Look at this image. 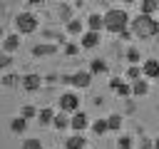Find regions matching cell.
Listing matches in <instances>:
<instances>
[{"label":"cell","instance_id":"cell-1","mask_svg":"<svg viewBox=\"0 0 159 149\" xmlns=\"http://www.w3.org/2000/svg\"><path fill=\"white\" fill-rule=\"evenodd\" d=\"M129 20H132V17H129L124 10H119V7H112V10L104 15V30H109V32L119 35L122 30H127Z\"/></svg>","mask_w":159,"mask_h":149},{"label":"cell","instance_id":"cell-2","mask_svg":"<svg viewBox=\"0 0 159 149\" xmlns=\"http://www.w3.org/2000/svg\"><path fill=\"white\" fill-rule=\"evenodd\" d=\"M132 22V32L137 35V37H152L154 35V27H157V20H152V15H147V12H139L134 20H129Z\"/></svg>","mask_w":159,"mask_h":149},{"label":"cell","instance_id":"cell-3","mask_svg":"<svg viewBox=\"0 0 159 149\" xmlns=\"http://www.w3.org/2000/svg\"><path fill=\"white\" fill-rule=\"evenodd\" d=\"M15 27H17L20 35H30V32L37 30V17H35L32 12H20V15L15 17Z\"/></svg>","mask_w":159,"mask_h":149},{"label":"cell","instance_id":"cell-4","mask_svg":"<svg viewBox=\"0 0 159 149\" xmlns=\"http://www.w3.org/2000/svg\"><path fill=\"white\" fill-rule=\"evenodd\" d=\"M62 82L65 84H75V87H80V89H84V87H89V82H92V72H75V74H65L62 77Z\"/></svg>","mask_w":159,"mask_h":149},{"label":"cell","instance_id":"cell-5","mask_svg":"<svg viewBox=\"0 0 159 149\" xmlns=\"http://www.w3.org/2000/svg\"><path fill=\"white\" fill-rule=\"evenodd\" d=\"M57 104H60V109H62V112H67V114H70V112H77V109H80V97H77L75 92H65V94L60 97V102H57Z\"/></svg>","mask_w":159,"mask_h":149},{"label":"cell","instance_id":"cell-6","mask_svg":"<svg viewBox=\"0 0 159 149\" xmlns=\"http://www.w3.org/2000/svg\"><path fill=\"white\" fill-rule=\"evenodd\" d=\"M70 127L75 129V132H82V129H87L89 127V117L84 114V112H72V117H70Z\"/></svg>","mask_w":159,"mask_h":149},{"label":"cell","instance_id":"cell-7","mask_svg":"<svg viewBox=\"0 0 159 149\" xmlns=\"http://www.w3.org/2000/svg\"><path fill=\"white\" fill-rule=\"evenodd\" d=\"M142 74L149 77V79H157V77H159V60H144Z\"/></svg>","mask_w":159,"mask_h":149},{"label":"cell","instance_id":"cell-8","mask_svg":"<svg viewBox=\"0 0 159 149\" xmlns=\"http://www.w3.org/2000/svg\"><path fill=\"white\" fill-rule=\"evenodd\" d=\"M22 87H25L27 92H37V89L42 87V77H40V74H25V77H22Z\"/></svg>","mask_w":159,"mask_h":149},{"label":"cell","instance_id":"cell-9","mask_svg":"<svg viewBox=\"0 0 159 149\" xmlns=\"http://www.w3.org/2000/svg\"><path fill=\"white\" fill-rule=\"evenodd\" d=\"M97 45H99V32H97V30H87V32H82V47L92 50V47H97Z\"/></svg>","mask_w":159,"mask_h":149},{"label":"cell","instance_id":"cell-10","mask_svg":"<svg viewBox=\"0 0 159 149\" xmlns=\"http://www.w3.org/2000/svg\"><path fill=\"white\" fill-rule=\"evenodd\" d=\"M84 144H87V139H84L80 132L65 139V149H84Z\"/></svg>","mask_w":159,"mask_h":149},{"label":"cell","instance_id":"cell-11","mask_svg":"<svg viewBox=\"0 0 159 149\" xmlns=\"http://www.w3.org/2000/svg\"><path fill=\"white\" fill-rule=\"evenodd\" d=\"M147 92H149V82L147 79H139V77L132 79V94L134 97H144Z\"/></svg>","mask_w":159,"mask_h":149},{"label":"cell","instance_id":"cell-12","mask_svg":"<svg viewBox=\"0 0 159 149\" xmlns=\"http://www.w3.org/2000/svg\"><path fill=\"white\" fill-rule=\"evenodd\" d=\"M20 47V35H5L2 37V50L5 52H15Z\"/></svg>","mask_w":159,"mask_h":149},{"label":"cell","instance_id":"cell-13","mask_svg":"<svg viewBox=\"0 0 159 149\" xmlns=\"http://www.w3.org/2000/svg\"><path fill=\"white\" fill-rule=\"evenodd\" d=\"M55 52H57V47L50 45V42H45V45H35V47H32V55H35V57H47V55H55Z\"/></svg>","mask_w":159,"mask_h":149},{"label":"cell","instance_id":"cell-14","mask_svg":"<svg viewBox=\"0 0 159 149\" xmlns=\"http://www.w3.org/2000/svg\"><path fill=\"white\" fill-rule=\"evenodd\" d=\"M25 129H27V119H25L22 114L10 122V132H12V134H25Z\"/></svg>","mask_w":159,"mask_h":149},{"label":"cell","instance_id":"cell-15","mask_svg":"<svg viewBox=\"0 0 159 149\" xmlns=\"http://www.w3.org/2000/svg\"><path fill=\"white\" fill-rule=\"evenodd\" d=\"M87 27H89V30H97V32H99V30L104 27V15H97V12H92V15L87 17Z\"/></svg>","mask_w":159,"mask_h":149},{"label":"cell","instance_id":"cell-16","mask_svg":"<svg viewBox=\"0 0 159 149\" xmlns=\"http://www.w3.org/2000/svg\"><path fill=\"white\" fill-rule=\"evenodd\" d=\"M52 127H55V129H67V127H70V117H67V112L55 114V117H52Z\"/></svg>","mask_w":159,"mask_h":149},{"label":"cell","instance_id":"cell-17","mask_svg":"<svg viewBox=\"0 0 159 149\" xmlns=\"http://www.w3.org/2000/svg\"><path fill=\"white\" fill-rule=\"evenodd\" d=\"M157 10H159V2H157V0H142V2H139V12L154 15Z\"/></svg>","mask_w":159,"mask_h":149},{"label":"cell","instance_id":"cell-18","mask_svg":"<svg viewBox=\"0 0 159 149\" xmlns=\"http://www.w3.org/2000/svg\"><path fill=\"white\" fill-rule=\"evenodd\" d=\"M52 117H55V112H52L50 107H45V109H40V112H37L40 124H52Z\"/></svg>","mask_w":159,"mask_h":149},{"label":"cell","instance_id":"cell-19","mask_svg":"<svg viewBox=\"0 0 159 149\" xmlns=\"http://www.w3.org/2000/svg\"><path fill=\"white\" fill-rule=\"evenodd\" d=\"M89 72H92V74H102V72H107V62H104V60H92Z\"/></svg>","mask_w":159,"mask_h":149},{"label":"cell","instance_id":"cell-20","mask_svg":"<svg viewBox=\"0 0 159 149\" xmlns=\"http://www.w3.org/2000/svg\"><path fill=\"white\" fill-rule=\"evenodd\" d=\"M65 30H67L70 35H82V22H80V20H70Z\"/></svg>","mask_w":159,"mask_h":149},{"label":"cell","instance_id":"cell-21","mask_svg":"<svg viewBox=\"0 0 159 149\" xmlns=\"http://www.w3.org/2000/svg\"><path fill=\"white\" fill-rule=\"evenodd\" d=\"M107 127H109L112 132H117V129L122 127V117H119V114H109V117H107Z\"/></svg>","mask_w":159,"mask_h":149},{"label":"cell","instance_id":"cell-22","mask_svg":"<svg viewBox=\"0 0 159 149\" xmlns=\"http://www.w3.org/2000/svg\"><path fill=\"white\" fill-rule=\"evenodd\" d=\"M20 114H22L25 119H35V117H37V109H35L32 104H25V107L20 109Z\"/></svg>","mask_w":159,"mask_h":149},{"label":"cell","instance_id":"cell-23","mask_svg":"<svg viewBox=\"0 0 159 149\" xmlns=\"http://www.w3.org/2000/svg\"><path fill=\"white\" fill-rule=\"evenodd\" d=\"M92 129H94V134H104V132H109V127H107V119H97V122L92 124Z\"/></svg>","mask_w":159,"mask_h":149},{"label":"cell","instance_id":"cell-24","mask_svg":"<svg viewBox=\"0 0 159 149\" xmlns=\"http://www.w3.org/2000/svg\"><path fill=\"white\" fill-rule=\"evenodd\" d=\"M132 144H134V142H132L129 134H122V137L117 139V147H119V149H132Z\"/></svg>","mask_w":159,"mask_h":149},{"label":"cell","instance_id":"cell-25","mask_svg":"<svg viewBox=\"0 0 159 149\" xmlns=\"http://www.w3.org/2000/svg\"><path fill=\"white\" fill-rule=\"evenodd\" d=\"M127 60H129L132 65H137V62L142 60V55H139V50H137V47H129V50H127Z\"/></svg>","mask_w":159,"mask_h":149},{"label":"cell","instance_id":"cell-26","mask_svg":"<svg viewBox=\"0 0 159 149\" xmlns=\"http://www.w3.org/2000/svg\"><path fill=\"white\" fill-rule=\"evenodd\" d=\"M114 92H117L119 97H129V94H132V87H129V84H124V82H119V84L114 87Z\"/></svg>","mask_w":159,"mask_h":149},{"label":"cell","instance_id":"cell-27","mask_svg":"<svg viewBox=\"0 0 159 149\" xmlns=\"http://www.w3.org/2000/svg\"><path fill=\"white\" fill-rule=\"evenodd\" d=\"M12 65V57H10V52H0V70H5V67H10Z\"/></svg>","mask_w":159,"mask_h":149},{"label":"cell","instance_id":"cell-28","mask_svg":"<svg viewBox=\"0 0 159 149\" xmlns=\"http://www.w3.org/2000/svg\"><path fill=\"white\" fill-rule=\"evenodd\" d=\"M22 149H42V142L40 139H25L22 142Z\"/></svg>","mask_w":159,"mask_h":149},{"label":"cell","instance_id":"cell-29","mask_svg":"<svg viewBox=\"0 0 159 149\" xmlns=\"http://www.w3.org/2000/svg\"><path fill=\"white\" fill-rule=\"evenodd\" d=\"M137 77H142V67H137V65H132V67L127 70V79H137Z\"/></svg>","mask_w":159,"mask_h":149},{"label":"cell","instance_id":"cell-30","mask_svg":"<svg viewBox=\"0 0 159 149\" xmlns=\"http://www.w3.org/2000/svg\"><path fill=\"white\" fill-rule=\"evenodd\" d=\"M17 79H20L17 74H5V77H2V84H5V87H12V84H17Z\"/></svg>","mask_w":159,"mask_h":149},{"label":"cell","instance_id":"cell-31","mask_svg":"<svg viewBox=\"0 0 159 149\" xmlns=\"http://www.w3.org/2000/svg\"><path fill=\"white\" fill-rule=\"evenodd\" d=\"M139 147H142V149H154V142H152V139H147V137H144V139H142V142H139Z\"/></svg>","mask_w":159,"mask_h":149},{"label":"cell","instance_id":"cell-32","mask_svg":"<svg viewBox=\"0 0 159 149\" xmlns=\"http://www.w3.org/2000/svg\"><path fill=\"white\" fill-rule=\"evenodd\" d=\"M77 50H80L77 45H67V47H65V52H67V55H77Z\"/></svg>","mask_w":159,"mask_h":149},{"label":"cell","instance_id":"cell-33","mask_svg":"<svg viewBox=\"0 0 159 149\" xmlns=\"http://www.w3.org/2000/svg\"><path fill=\"white\" fill-rule=\"evenodd\" d=\"M119 82H122V79H119V77H112V79H109V87H112V89H114V87H117V84H119Z\"/></svg>","mask_w":159,"mask_h":149},{"label":"cell","instance_id":"cell-34","mask_svg":"<svg viewBox=\"0 0 159 149\" xmlns=\"http://www.w3.org/2000/svg\"><path fill=\"white\" fill-rule=\"evenodd\" d=\"M27 2H32V5H40V2H45V0H27Z\"/></svg>","mask_w":159,"mask_h":149},{"label":"cell","instance_id":"cell-35","mask_svg":"<svg viewBox=\"0 0 159 149\" xmlns=\"http://www.w3.org/2000/svg\"><path fill=\"white\" fill-rule=\"evenodd\" d=\"M154 149H159V137H157V139H154Z\"/></svg>","mask_w":159,"mask_h":149},{"label":"cell","instance_id":"cell-36","mask_svg":"<svg viewBox=\"0 0 159 149\" xmlns=\"http://www.w3.org/2000/svg\"><path fill=\"white\" fill-rule=\"evenodd\" d=\"M154 35H159V22H157V27H154Z\"/></svg>","mask_w":159,"mask_h":149},{"label":"cell","instance_id":"cell-37","mask_svg":"<svg viewBox=\"0 0 159 149\" xmlns=\"http://www.w3.org/2000/svg\"><path fill=\"white\" fill-rule=\"evenodd\" d=\"M2 37H5V32H2V27H0V42H2Z\"/></svg>","mask_w":159,"mask_h":149},{"label":"cell","instance_id":"cell-38","mask_svg":"<svg viewBox=\"0 0 159 149\" xmlns=\"http://www.w3.org/2000/svg\"><path fill=\"white\" fill-rule=\"evenodd\" d=\"M124 2H137V0H124Z\"/></svg>","mask_w":159,"mask_h":149},{"label":"cell","instance_id":"cell-39","mask_svg":"<svg viewBox=\"0 0 159 149\" xmlns=\"http://www.w3.org/2000/svg\"><path fill=\"white\" fill-rule=\"evenodd\" d=\"M75 2H82V0H75Z\"/></svg>","mask_w":159,"mask_h":149}]
</instances>
